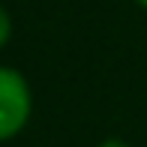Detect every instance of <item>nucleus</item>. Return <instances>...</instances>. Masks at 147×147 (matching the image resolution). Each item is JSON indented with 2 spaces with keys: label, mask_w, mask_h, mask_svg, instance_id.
Returning a JSON list of instances; mask_svg holds the SVG:
<instances>
[{
  "label": "nucleus",
  "mask_w": 147,
  "mask_h": 147,
  "mask_svg": "<svg viewBox=\"0 0 147 147\" xmlns=\"http://www.w3.org/2000/svg\"><path fill=\"white\" fill-rule=\"evenodd\" d=\"M33 117V87L18 66L0 63V144L18 138Z\"/></svg>",
  "instance_id": "nucleus-1"
},
{
  "label": "nucleus",
  "mask_w": 147,
  "mask_h": 147,
  "mask_svg": "<svg viewBox=\"0 0 147 147\" xmlns=\"http://www.w3.org/2000/svg\"><path fill=\"white\" fill-rule=\"evenodd\" d=\"M12 30H15V24H12V15H9V9H6V6L0 3V51H3L6 45H9Z\"/></svg>",
  "instance_id": "nucleus-2"
},
{
  "label": "nucleus",
  "mask_w": 147,
  "mask_h": 147,
  "mask_svg": "<svg viewBox=\"0 0 147 147\" xmlns=\"http://www.w3.org/2000/svg\"><path fill=\"white\" fill-rule=\"evenodd\" d=\"M99 147H129V144L123 138H105V141H99Z\"/></svg>",
  "instance_id": "nucleus-3"
},
{
  "label": "nucleus",
  "mask_w": 147,
  "mask_h": 147,
  "mask_svg": "<svg viewBox=\"0 0 147 147\" xmlns=\"http://www.w3.org/2000/svg\"><path fill=\"white\" fill-rule=\"evenodd\" d=\"M132 3H135L138 9H144V12H147V0H132Z\"/></svg>",
  "instance_id": "nucleus-4"
}]
</instances>
